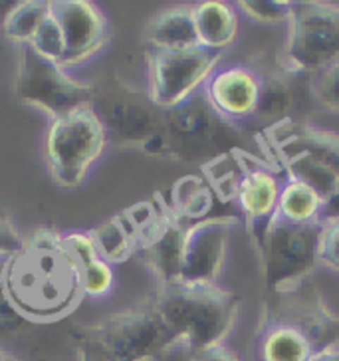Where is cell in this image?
Returning <instances> with one entry per match:
<instances>
[{"label":"cell","mask_w":339,"mask_h":361,"mask_svg":"<svg viewBox=\"0 0 339 361\" xmlns=\"http://www.w3.org/2000/svg\"><path fill=\"white\" fill-rule=\"evenodd\" d=\"M280 58L290 72L304 78L338 60L339 4L321 0L294 2Z\"/></svg>","instance_id":"ba28073f"},{"label":"cell","mask_w":339,"mask_h":361,"mask_svg":"<svg viewBox=\"0 0 339 361\" xmlns=\"http://www.w3.org/2000/svg\"><path fill=\"white\" fill-rule=\"evenodd\" d=\"M262 82V94H260V107L256 116L254 126L260 129H268L284 121L292 119V114L297 107V78L302 75L290 72L286 64L278 56H266L260 52L248 60Z\"/></svg>","instance_id":"e0dca14e"},{"label":"cell","mask_w":339,"mask_h":361,"mask_svg":"<svg viewBox=\"0 0 339 361\" xmlns=\"http://www.w3.org/2000/svg\"><path fill=\"white\" fill-rule=\"evenodd\" d=\"M248 129L223 117L204 92L185 99L180 106L165 111V137L171 161L212 163L224 155L244 153Z\"/></svg>","instance_id":"5b68a950"},{"label":"cell","mask_w":339,"mask_h":361,"mask_svg":"<svg viewBox=\"0 0 339 361\" xmlns=\"http://www.w3.org/2000/svg\"><path fill=\"white\" fill-rule=\"evenodd\" d=\"M185 351L228 340L240 316V300L218 282H173L149 298Z\"/></svg>","instance_id":"3957f363"},{"label":"cell","mask_w":339,"mask_h":361,"mask_svg":"<svg viewBox=\"0 0 339 361\" xmlns=\"http://www.w3.org/2000/svg\"><path fill=\"white\" fill-rule=\"evenodd\" d=\"M242 221L234 214H216L201 223L187 224L180 252L183 282H218L223 272L230 233Z\"/></svg>","instance_id":"4fadbf2b"},{"label":"cell","mask_w":339,"mask_h":361,"mask_svg":"<svg viewBox=\"0 0 339 361\" xmlns=\"http://www.w3.org/2000/svg\"><path fill=\"white\" fill-rule=\"evenodd\" d=\"M187 361H242L238 357V353L230 350L226 343L211 345L204 350L187 351Z\"/></svg>","instance_id":"4dcf8cb0"},{"label":"cell","mask_w":339,"mask_h":361,"mask_svg":"<svg viewBox=\"0 0 339 361\" xmlns=\"http://www.w3.org/2000/svg\"><path fill=\"white\" fill-rule=\"evenodd\" d=\"M52 16L64 32L66 58L62 66L66 70L96 58L109 44V22L94 2L52 0Z\"/></svg>","instance_id":"5bb4252c"},{"label":"cell","mask_w":339,"mask_h":361,"mask_svg":"<svg viewBox=\"0 0 339 361\" xmlns=\"http://www.w3.org/2000/svg\"><path fill=\"white\" fill-rule=\"evenodd\" d=\"M8 361H14V360H8Z\"/></svg>","instance_id":"836d02e7"},{"label":"cell","mask_w":339,"mask_h":361,"mask_svg":"<svg viewBox=\"0 0 339 361\" xmlns=\"http://www.w3.org/2000/svg\"><path fill=\"white\" fill-rule=\"evenodd\" d=\"M236 6L244 14V18H248L250 22L262 24V26H276V24H288L294 2H288V0H240V2H236Z\"/></svg>","instance_id":"484cf974"},{"label":"cell","mask_w":339,"mask_h":361,"mask_svg":"<svg viewBox=\"0 0 339 361\" xmlns=\"http://www.w3.org/2000/svg\"><path fill=\"white\" fill-rule=\"evenodd\" d=\"M14 94L26 106L56 119L75 107L94 106L96 85L78 82L60 62L46 60L30 46H20Z\"/></svg>","instance_id":"30bf717a"},{"label":"cell","mask_w":339,"mask_h":361,"mask_svg":"<svg viewBox=\"0 0 339 361\" xmlns=\"http://www.w3.org/2000/svg\"><path fill=\"white\" fill-rule=\"evenodd\" d=\"M339 345V314L316 284L268 292L258 306L256 361H309Z\"/></svg>","instance_id":"7a4b0ae2"},{"label":"cell","mask_w":339,"mask_h":361,"mask_svg":"<svg viewBox=\"0 0 339 361\" xmlns=\"http://www.w3.org/2000/svg\"><path fill=\"white\" fill-rule=\"evenodd\" d=\"M284 180L278 179L272 167L254 159L252 153L246 155L244 173L234 192V201L244 216V226L250 234L256 255L264 243L266 231L276 216L278 199Z\"/></svg>","instance_id":"9a60e30c"},{"label":"cell","mask_w":339,"mask_h":361,"mask_svg":"<svg viewBox=\"0 0 339 361\" xmlns=\"http://www.w3.org/2000/svg\"><path fill=\"white\" fill-rule=\"evenodd\" d=\"M72 340L75 343L78 361H116L92 336H87L80 326L72 329Z\"/></svg>","instance_id":"f1b7e54d"},{"label":"cell","mask_w":339,"mask_h":361,"mask_svg":"<svg viewBox=\"0 0 339 361\" xmlns=\"http://www.w3.org/2000/svg\"><path fill=\"white\" fill-rule=\"evenodd\" d=\"M211 106L240 128L254 126L262 82L252 66L234 64L228 68H216L214 74L202 87Z\"/></svg>","instance_id":"2e32d148"},{"label":"cell","mask_w":339,"mask_h":361,"mask_svg":"<svg viewBox=\"0 0 339 361\" xmlns=\"http://www.w3.org/2000/svg\"><path fill=\"white\" fill-rule=\"evenodd\" d=\"M309 361H339V345L321 351V353H318L316 357H312Z\"/></svg>","instance_id":"1f68e13d"},{"label":"cell","mask_w":339,"mask_h":361,"mask_svg":"<svg viewBox=\"0 0 339 361\" xmlns=\"http://www.w3.org/2000/svg\"><path fill=\"white\" fill-rule=\"evenodd\" d=\"M192 18L199 36V44L212 52H223L230 48L238 32H240V18L238 11L230 2L223 0H204L192 4Z\"/></svg>","instance_id":"ffe728a7"},{"label":"cell","mask_w":339,"mask_h":361,"mask_svg":"<svg viewBox=\"0 0 339 361\" xmlns=\"http://www.w3.org/2000/svg\"><path fill=\"white\" fill-rule=\"evenodd\" d=\"M94 107L106 126L109 143L119 149L143 151L165 131V111L151 102L147 90L121 80H111L101 90L96 87Z\"/></svg>","instance_id":"9c48e42d"},{"label":"cell","mask_w":339,"mask_h":361,"mask_svg":"<svg viewBox=\"0 0 339 361\" xmlns=\"http://www.w3.org/2000/svg\"><path fill=\"white\" fill-rule=\"evenodd\" d=\"M319 224H292L274 216L258 250L268 292L296 288L309 280L318 264Z\"/></svg>","instance_id":"8fae6325"},{"label":"cell","mask_w":339,"mask_h":361,"mask_svg":"<svg viewBox=\"0 0 339 361\" xmlns=\"http://www.w3.org/2000/svg\"><path fill=\"white\" fill-rule=\"evenodd\" d=\"M145 60L147 96L159 109L167 111L204 87L223 62V52H212L202 46L173 52L149 50Z\"/></svg>","instance_id":"7c38bea8"},{"label":"cell","mask_w":339,"mask_h":361,"mask_svg":"<svg viewBox=\"0 0 339 361\" xmlns=\"http://www.w3.org/2000/svg\"><path fill=\"white\" fill-rule=\"evenodd\" d=\"M0 288L16 314L34 324L66 318L84 300L80 268L52 228L34 231L20 252L4 260Z\"/></svg>","instance_id":"6da1fadb"},{"label":"cell","mask_w":339,"mask_h":361,"mask_svg":"<svg viewBox=\"0 0 339 361\" xmlns=\"http://www.w3.org/2000/svg\"><path fill=\"white\" fill-rule=\"evenodd\" d=\"M62 240L80 268L84 298L99 300V298L109 296L116 286V272H113V266L106 262L97 252L90 231L62 233Z\"/></svg>","instance_id":"ac0fdd59"},{"label":"cell","mask_w":339,"mask_h":361,"mask_svg":"<svg viewBox=\"0 0 339 361\" xmlns=\"http://www.w3.org/2000/svg\"><path fill=\"white\" fill-rule=\"evenodd\" d=\"M116 361H159L180 348L151 300L96 322L80 324Z\"/></svg>","instance_id":"52a82bcc"},{"label":"cell","mask_w":339,"mask_h":361,"mask_svg":"<svg viewBox=\"0 0 339 361\" xmlns=\"http://www.w3.org/2000/svg\"><path fill=\"white\" fill-rule=\"evenodd\" d=\"M26 238L22 236L20 231L14 224L0 214V260H6L16 252H20Z\"/></svg>","instance_id":"f546056e"},{"label":"cell","mask_w":339,"mask_h":361,"mask_svg":"<svg viewBox=\"0 0 339 361\" xmlns=\"http://www.w3.org/2000/svg\"><path fill=\"white\" fill-rule=\"evenodd\" d=\"M107 145L106 126L94 106L75 107L50 119L46 133V165L52 179L64 189L80 187Z\"/></svg>","instance_id":"8992f818"},{"label":"cell","mask_w":339,"mask_h":361,"mask_svg":"<svg viewBox=\"0 0 339 361\" xmlns=\"http://www.w3.org/2000/svg\"><path fill=\"white\" fill-rule=\"evenodd\" d=\"M143 40L149 50L159 52L189 50L201 46L192 18V4H179L157 12L143 28Z\"/></svg>","instance_id":"d6986e66"},{"label":"cell","mask_w":339,"mask_h":361,"mask_svg":"<svg viewBox=\"0 0 339 361\" xmlns=\"http://www.w3.org/2000/svg\"><path fill=\"white\" fill-rule=\"evenodd\" d=\"M8 360H11V357H8V355H6L4 351L0 350V361H8Z\"/></svg>","instance_id":"d6a6232c"},{"label":"cell","mask_w":339,"mask_h":361,"mask_svg":"<svg viewBox=\"0 0 339 361\" xmlns=\"http://www.w3.org/2000/svg\"><path fill=\"white\" fill-rule=\"evenodd\" d=\"M90 234L94 238L97 252L111 266L121 264L133 255H137L135 236L121 213L111 216L106 223L97 224L96 228L90 231Z\"/></svg>","instance_id":"603a6c76"},{"label":"cell","mask_w":339,"mask_h":361,"mask_svg":"<svg viewBox=\"0 0 339 361\" xmlns=\"http://www.w3.org/2000/svg\"><path fill=\"white\" fill-rule=\"evenodd\" d=\"M276 216L292 224H319L323 219V204L318 192L309 189L306 183L296 179H284Z\"/></svg>","instance_id":"7402d4cb"},{"label":"cell","mask_w":339,"mask_h":361,"mask_svg":"<svg viewBox=\"0 0 339 361\" xmlns=\"http://www.w3.org/2000/svg\"><path fill=\"white\" fill-rule=\"evenodd\" d=\"M307 96L326 111L339 114V58L307 78Z\"/></svg>","instance_id":"d4e9b609"},{"label":"cell","mask_w":339,"mask_h":361,"mask_svg":"<svg viewBox=\"0 0 339 361\" xmlns=\"http://www.w3.org/2000/svg\"><path fill=\"white\" fill-rule=\"evenodd\" d=\"M264 135L286 177L318 192L323 219L339 216V131L292 117L268 128Z\"/></svg>","instance_id":"277c9868"},{"label":"cell","mask_w":339,"mask_h":361,"mask_svg":"<svg viewBox=\"0 0 339 361\" xmlns=\"http://www.w3.org/2000/svg\"><path fill=\"white\" fill-rule=\"evenodd\" d=\"M34 52H38L46 60H52V62H64L66 58V40L64 32L60 28L58 20L50 14V18L44 22L40 26V30L36 32L34 40L28 44Z\"/></svg>","instance_id":"4316f807"},{"label":"cell","mask_w":339,"mask_h":361,"mask_svg":"<svg viewBox=\"0 0 339 361\" xmlns=\"http://www.w3.org/2000/svg\"><path fill=\"white\" fill-rule=\"evenodd\" d=\"M318 264L339 274V216H328L319 223Z\"/></svg>","instance_id":"83f0119b"},{"label":"cell","mask_w":339,"mask_h":361,"mask_svg":"<svg viewBox=\"0 0 339 361\" xmlns=\"http://www.w3.org/2000/svg\"><path fill=\"white\" fill-rule=\"evenodd\" d=\"M52 14V0H24L18 2L2 22V32L6 40L28 46L44 22Z\"/></svg>","instance_id":"cb8c5ba5"},{"label":"cell","mask_w":339,"mask_h":361,"mask_svg":"<svg viewBox=\"0 0 339 361\" xmlns=\"http://www.w3.org/2000/svg\"><path fill=\"white\" fill-rule=\"evenodd\" d=\"M216 192L209 180L197 175H187L179 179L171 189V201L167 202L175 216L185 224L201 223L211 219Z\"/></svg>","instance_id":"44dd1931"}]
</instances>
